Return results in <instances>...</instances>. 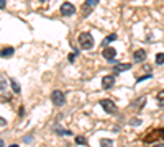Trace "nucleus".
Instances as JSON below:
<instances>
[{"label": "nucleus", "instance_id": "1", "mask_svg": "<svg viewBox=\"0 0 164 147\" xmlns=\"http://www.w3.org/2000/svg\"><path fill=\"white\" fill-rule=\"evenodd\" d=\"M79 46H81L82 49H86V51H89V49L94 48V36L90 34V33H81L79 34Z\"/></svg>", "mask_w": 164, "mask_h": 147}, {"label": "nucleus", "instance_id": "2", "mask_svg": "<svg viewBox=\"0 0 164 147\" xmlns=\"http://www.w3.org/2000/svg\"><path fill=\"white\" fill-rule=\"evenodd\" d=\"M51 102H53L54 106H62L66 103V95L62 93L61 90H54L51 93Z\"/></svg>", "mask_w": 164, "mask_h": 147}, {"label": "nucleus", "instance_id": "3", "mask_svg": "<svg viewBox=\"0 0 164 147\" xmlns=\"http://www.w3.org/2000/svg\"><path fill=\"white\" fill-rule=\"evenodd\" d=\"M100 106H102L103 111L108 113V114H115V113H117V106H115V103L112 102V100H108V98L100 100Z\"/></svg>", "mask_w": 164, "mask_h": 147}, {"label": "nucleus", "instance_id": "4", "mask_svg": "<svg viewBox=\"0 0 164 147\" xmlns=\"http://www.w3.org/2000/svg\"><path fill=\"white\" fill-rule=\"evenodd\" d=\"M97 5H98V0H86L84 5H82V16H87Z\"/></svg>", "mask_w": 164, "mask_h": 147}, {"label": "nucleus", "instance_id": "5", "mask_svg": "<svg viewBox=\"0 0 164 147\" xmlns=\"http://www.w3.org/2000/svg\"><path fill=\"white\" fill-rule=\"evenodd\" d=\"M59 12H61V15L64 16H71L76 13V7H74L71 2H64V4L61 5V8H59Z\"/></svg>", "mask_w": 164, "mask_h": 147}, {"label": "nucleus", "instance_id": "6", "mask_svg": "<svg viewBox=\"0 0 164 147\" xmlns=\"http://www.w3.org/2000/svg\"><path fill=\"white\" fill-rule=\"evenodd\" d=\"M158 139H164V129H154L151 131V134L144 137V142H153V141H158Z\"/></svg>", "mask_w": 164, "mask_h": 147}, {"label": "nucleus", "instance_id": "7", "mask_svg": "<svg viewBox=\"0 0 164 147\" xmlns=\"http://www.w3.org/2000/svg\"><path fill=\"white\" fill-rule=\"evenodd\" d=\"M113 85H115V77H113V75H105V77L102 78L103 90H110Z\"/></svg>", "mask_w": 164, "mask_h": 147}, {"label": "nucleus", "instance_id": "8", "mask_svg": "<svg viewBox=\"0 0 164 147\" xmlns=\"http://www.w3.org/2000/svg\"><path fill=\"white\" fill-rule=\"evenodd\" d=\"M102 56L105 57L107 61H113L115 59V56H117V51H115V48H103V51H102Z\"/></svg>", "mask_w": 164, "mask_h": 147}, {"label": "nucleus", "instance_id": "9", "mask_svg": "<svg viewBox=\"0 0 164 147\" xmlns=\"http://www.w3.org/2000/svg\"><path fill=\"white\" fill-rule=\"evenodd\" d=\"M133 59H135L136 62L146 61V51H144V49H138V51H135V54H133Z\"/></svg>", "mask_w": 164, "mask_h": 147}, {"label": "nucleus", "instance_id": "10", "mask_svg": "<svg viewBox=\"0 0 164 147\" xmlns=\"http://www.w3.org/2000/svg\"><path fill=\"white\" fill-rule=\"evenodd\" d=\"M146 100H148L146 97H139L138 100H133V102H131V106H133V108H136V110H141V108L146 105Z\"/></svg>", "mask_w": 164, "mask_h": 147}, {"label": "nucleus", "instance_id": "11", "mask_svg": "<svg viewBox=\"0 0 164 147\" xmlns=\"http://www.w3.org/2000/svg\"><path fill=\"white\" fill-rule=\"evenodd\" d=\"M13 54H15V49L12 48V46H7V48H4V49H0V57H12Z\"/></svg>", "mask_w": 164, "mask_h": 147}, {"label": "nucleus", "instance_id": "12", "mask_svg": "<svg viewBox=\"0 0 164 147\" xmlns=\"http://www.w3.org/2000/svg\"><path fill=\"white\" fill-rule=\"evenodd\" d=\"M128 69H131V64H117L113 67L115 74H120V72H123V70H128Z\"/></svg>", "mask_w": 164, "mask_h": 147}, {"label": "nucleus", "instance_id": "13", "mask_svg": "<svg viewBox=\"0 0 164 147\" xmlns=\"http://www.w3.org/2000/svg\"><path fill=\"white\" fill-rule=\"evenodd\" d=\"M117 38H118V36H117V33H112V34H108V36H107L105 39H103L102 46H103V48H105V46H108V44L112 43V41H115Z\"/></svg>", "mask_w": 164, "mask_h": 147}, {"label": "nucleus", "instance_id": "14", "mask_svg": "<svg viewBox=\"0 0 164 147\" xmlns=\"http://www.w3.org/2000/svg\"><path fill=\"white\" fill-rule=\"evenodd\" d=\"M10 85H12V88H13V92H15V93H20V92H21L20 85L16 83V80H15V78H10Z\"/></svg>", "mask_w": 164, "mask_h": 147}, {"label": "nucleus", "instance_id": "15", "mask_svg": "<svg viewBox=\"0 0 164 147\" xmlns=\"http://www.w3.org/2000/svg\"><path fill=\"white\" fill-rule=\"evenodd\" d=\"M54 131H56V134L59 136H72V132L67 129H61V127H54Z\"/></svg>", "mask_w": 164, "mask_h": 147}, {"label": "nucleus", "instance_id": "16", "mask_svg": "<svg viewBox=\"0 0 164 147\" xmlns=\"http://www.w3.org/2000/svg\"><path fill=\"white\" fill-rule=\"evenodd\" d=\"M76 144H79V146H87V139L84 137V136H77V137H76Z\"/></svg>", "mask_w": 164, "mask_h": 147}, {"label": "nucleus", "instance_id": "17", "mask_svg": "<svg viewBox=\"0 0 164 147\" xmlns=\"http://www.w3.org/2000/svg\"><path fill=\"white\" fill-rule=\"evenodd\" d=\"M156 64H158V65L164 64V52H158V54H156Z\"/></svg>", "mask_w": 164, "mask_h": 147}, {"label": "nucleus", "instance_id": "18", "mask_svg": "<svg viewBox=\"0 0 164 147\" xmlns=\"http://www.w3.org/2000/svg\"><path fill=\"white\" fill-rule=\"evenodd\" d=\"M156 98H158V103H159V106H164V90H161Z\"/></svg>", "mask_w": 164, "mask_h": 147}, {"label": "nucleus", "instance_id": "19", "mask_svg": "<svg viewBox=\"0 0 164 147\" xmlns=\"http://www.w3.org/2000/svg\"><path fill=\"white\" fill-rule=\"evenodd\" d=\"M100 144H102V146H112V144H113V141H112V139H102V141H100Z\"/></svg>", "mask_w": 164, "mask_h": 147}, {"label": "nucleus", "instance_id": "20", "mask_svg": "<svg viewBox=\"0 0 164 147\" xmlns=\"http://www.w3.org/2000/svg\"><path fill=\"white\" fill-rule=\"evenodd\" d=\"M130 124H133V126H139V124H141V119H138V118H133L130 121Z\"/></svg>", "mask_w": 164, "mask_h": 147}, {"label": "nucleus", "instance_id": "21", "mask_svg": "<svg viewBox=\"0 0 164 147\" xmlns=\"http://www.w3.org/2000/svg\"><path fill=\"white\" fill-rule=\"evenodd\" d=\"M149 77H151V74H148V75H144V77H138L136 82H143V80H146V78H149Z\"/></svg>", "mask_w": 164, "mask_h": 147}, {"label": "nucleus", "instance_id": "22", "mask_svg": "<svg viewBox=\"0 0 164 147\" xmlns=\"http://www.w3.org/2000/svg\"><path fill=\"white\" fill-rule=\"evenodd\" d=\"M76 56H77V54H76V52H71V54H69V62H74V59H76Z\"/></svg>", "mask_w": 164, "mask_h": 147}, {"label": "nucleus", "instance_id": "23", "mask_svg": "<svg viewBox=\"0 0 164 147\" xmlns=\"http://www.w3.org/2000/svg\"><path fill=\"white\" fill-rule=\"evenodd\" d=\"M23 141H25V142H31V141H33V137H31V136H25V137H23Z\"/></svg>", "mask_w": 164, "mask_h": 147}, {"label": "nucleus", "instance_id": "24", "mask_svg": "<svg viewBox=\"0 0 164 147\" xmlns=\"http://www.w3.org/2000/svg\"><path fill=\"white\" fill-rule=\"evenodd\" d=\"M0 126H7V119H4L0 116Z\"/></svg>", "mask_w": 164, "mask_h": 147}, {"label": "nucleus", "instance_id": "25", "mask_svg": "<svg viewBox=\"0 0 164 147\" xmlns=\"http://www.w3.org/2000/svg\"><path fill=\"white\" fill-rule=\"evenodd\" d=\"M0 88H2V90L5 88V82H4V78H2V77H0Z\"/></svg>", "mask_w": 164, "mask_h": 147}, {"label": "nucleus", "instance_id": "26", "mask_svg": "<svg viewBox=\"0 0 164 147\" xmlns=\"http://www.w3.org/2000/svg\"><path fill=\"white\" fill-rule=\"evenodd\" d=\"M5 5H7V0H0V8H5Z\"/></svg>", "mask_w": 164, "mask_h": 147}, {"label": "nucleus", "instance_id": "27", "mask_svg": "<svg viewBox=\"0 0 164 147\" xmlns=\"http://www.w3.org/2000/svg\"><path fill=\"white\" fill-rule=\"evenodd\" d=\"M0 146H4V141H2V139H0Z\"/></svg>", "mask_w": 164, "mask_h": 147}, {"label": "nucleus", "instance_id": "28", "mask_svg": "<svg viewBox=\"0 0 164 147\" xmlns=\"http://www.w3.org/2000/svg\"><path fill=\"white\" fill-rule=\"evenodd\" d=\"M40 2H46V0H40Z\"/></svg>", "mask_w": 164, "mask_h": 147}]
</instances>
